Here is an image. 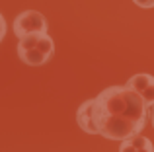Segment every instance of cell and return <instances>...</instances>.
<instances>
[{"label":"cell","instance_id":"cell-1","mask_svg":"<svg viewBox=\"0 0 154 152\" xmlns=\"http://www.w3.org/2000/svg\"><path fill=\"white\" fill-rule=\"evenodd\" d=\"M148 109L144 99L129 86L105 88L92 102L98 135L109 141H125L140 133L150 115Z\"/></svg>","mask_w":154,"mask_h":152},{"label":"cell","instance_id":"cell-3","mask_svg":"<svg viewBox=\"0 0 154 152\" xmlns=\"http://www.w3.org/2000/svg\"><path fill=\"white\" fill-rule=\"evenodd\" d=\"M14 33L16 37H26V35H31V33H49L47 18L37 10L22 12L14 20Z\"/></svg>","mask_w":154,"mask_h":152},{"label":"cell","instance_id":"cell-5","mask_svg":"<svg viewBox=\"0 0 154 152\" xmlns=\"http://www.w3.org/2000/svg\"><path fill=\"white\" fill-rule=\"evenodd\" d=\"M92 102H94V99H86V102L78 107V111H76V123H78L80 129L86 131L88 135H98V129H96V123H94Z\"/></svg>","mask_w":154,"mask_h":152},{"label":"cell","instance_id":"cell-7","mask_svg":"<svg viewBox=\"0 0 154 152\" xmlns=\"http://www.w3.org/2000/svg\"><path fill=\"white\" fill-rule=\"evenodd\" d=\"M139 8H154V0H133Z\"/></svg>","mask_w":154,"mask_h":152},{"label":"cell","instance_id":"cell-2","mask_svg":"<svg viewBox=\"0 0 154 152\" xmlns=\"http://www.w3.org/2000/svg\"><path fill=\"white\" fill-rule=\"evenodd\" d=\"M55 53V45L49 33H31L20 37L18 41V57L27 66H41L51 61Z\"/></svg>","mask_w":154,"mask_h":152},{"label":"cell","instance_id":"cell-8","mask_svg":"<svg viewBox=\"0 0 154 152\" xmlns=\"http://www.w3.org/2000/svg\"><path fill=\"white\" fill-rule=\"evenodd\" d=\"M4 37H6V20H4V16L0 14V43H2Z\"/></svg>","mask_w":154,"mask_h":152},{"label":"cell","instance_id":"cell-6","mask_svg":"<svg viewBox=\"0 0 154 152\" xmlns=\"http://www.w3.org/2000/svg\"><path fill=\"white\" fill-rule=\"evenodd\" d=\"M119 150L121 152H127V150H137V152L146 150V152H152L154 150V144H152L150 138H146V137H143L140 133H137V135H133V137L121 141Z\"/></svg>","mask_w":154,"mask_h":152},{"label":"cell","instance_id":"cell-4","mask_svg":"<svg viewBox=\"0 0 154 152\" xmlns=\"http://www.w3.org/2000/svg\"><path fill=\"white\" fill-rule=\"evenodd\" d=\"M125 86H129L131 90H135L137 94L144 99V103H146L148 107L154 105V76H150V74H135V76H131V78L127 80Z\"/></svg>","mask_w":154,"mask_h":152},{"label":"cell","instance_id":"cell-9","mask_svg":"<svg viewBox=\"0 0 154 152\" xmlns=\"http://www.w3.org/2000/svg\"><path fill=\"white\" fill-rule=\"evenodd\" d=\"M150 119H152V127H154V105L150 107Z\"/></svg>","mask_w":154,"mask_h":152}]
</instances>
